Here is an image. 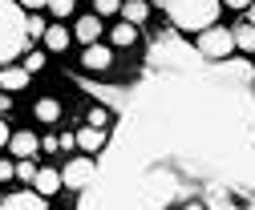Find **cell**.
<instances>
[{"instance_id":"cell-1","label":"cell","mask_w":255,"mask_h":210,"mask_svg":"<svg viewBox=\"0 0 255 210\" xmlns=\"http://www.w3.org/2000/svg\"><path fill=\"white\" fill-rule=\"evenodd\" d=\"M199 49L178 61L150 53L162 69L126 101V122L106 138V162L81 210H162L186 198V174L215 190H255V93L247 61H215L199 69Z\"/></svg>"},{"instance_id":"cell-2","label":"cell","mask_w":255,"mask_h":210,"mask_svg":"<svg viewBox=\"0 0 255 210\" xmlns=\"http://www.w3.org/2000/svg\"><path fill=\"white\" fill-rule=\"evenodd\" d=\"M162 8L178 33H203L219 20L223 0H162Z\"/></svg>"},{"instance_id":"cell-3","label":"cell","mask_w":255,"mask_h":210,"mask_svg":"<svg viewBox=\"0 0 255 210\" xmlns=\"http://www.w3.org/2000/svg\"><path fill=\"white\" fill-rule=\"evenodd\" d=\"M24 8L16 0H0V61H12L20 57V49L28 45V33H24Z\"/></svg>"},{"instance_id":"cell-4","label":"cell","mask_w":255,"mask_h":210,"mask_svg":"<svg viewBox=\"0 0 255 210\" xmlns=\"http://www.w3.org/2000/svg\"><path fill=\"white\" fill-rule=\"evenodd\" d=\"M199 57L203 61H227V57L235 53V33L231 28H219V24H211V28H203L199 33Z\"/></svg>"},{"instance_id":"cell-5","label":"cell","mask_w":255,"mask_h":210,"mask_svg":"<svg viewBox=\"0 0 255 210\" xmlns=\"http://www.w3.org/2000/svg\"><path fill=\"white\" fill-rule=\"evenodd\" d=\"M93 178H98V162H93V158H73V162H65V170H61V186L89 190Z\"/></svg>"},{"instance_id":"cell-6","label":"cell","mask_w":255,"mask_h":210,"mask_svg":"<svg viewBox=\"0 0 255 210\" xmlns=\"http://www.w3.org/2000/svg\"><path fill=\"white\" fill-rule=\"evenodd\" d=\"M0 210H49V202H45V194L16 190V194H8L4 202H0Z\"/></svg>"},{"instance_id":"cell-7","label":"cell","mask_w":255,"mask_h":210,"mask_svg":"<svg viewBox=\"0 0 255 210\" xmlns=\"http://www.w3.org/2000/svg\"><path fill=\"white\" fill-rule=\"evenodd\" d=\"M81 65H85L89 73H106V69L114 65V53H110L106 45H98V41H93V45H85V57H81Z\"/></svg>"},{"instance_id":"cell-8","label":"cell","mask_w":255,"mask_h":210,"mask_svg":"<svg viewBox=\"0 0 255 210\" xmlns=\"http://www.w3.org/2000/svg\"><path fill=\"white\" fill-rule=\"evenodd\" d=\"M8 149H12L16 158H33L37 149H41V138H37V134H28V130H20V134L8 138Z\"/></svg>"},{"instance_id":"cell-9","label":"cell","mask_w":255,"mask_h":210,"mask_svg":"<svg viewBox=\"0 0 255 210\" xmlns=\"http://www.w3.org/2000/svg\"><path fill=\"white\" fill-rule=\"evenodd\" d=\"M28 85V69L24 65H4L0 69V89H8V93H16V89Z\"/></svg>"},{"instance_id":"cell-10","label":"cell","mask_w":255,"mask_h":210,"mask_svg":"<svg viewBox=\"0 0 255 210\" xmlns=\"http://www.w3.org/2000/svg\"><path fill=\"white\" fill-rule=\"evenodd\" d=\"M102 28H106V24H102V16L93 12V16H81V20H77V28H73V33H77V41H85V45H93V41L102 37Z\"/></svg>"},{"instance_id":"cell-11","label":"cell","mask_w":255,"mask_h":210,"mask_svg":"<svg viewBox=\"0 0 255 210\" xmlns=\"http://www.w3.org/2000/svg\"><path fill=\"white\" fill-rule=\"evenodd\" d=\"M77 145L85 149V154H98V149L106 145V130H102V126H85V130L77 134Z\"/></svg>"},{"instance_id":"cell-12","label":"cell","mask_w":255,"mask_h":210,"mask_svg":"<svg viewBox=\"0 0 255 210\" xmlns=\"http://www.w3.org/2000/svg\"><path fill=\"white\" fill-rule=\"evenodd\" d=\"M33 186H37V194H57L61 190V170H37V178H33Z\"/></svg>"},{"instance_id":"cell-13","label":"cell","mask_w":255,"mask_h":210,"mask_svg":"<svg viewBox=\"0 0 255 210\" xmlns=\"http://www.w3.org/2000/svg\"><path fill=\"white\" fill-rule=\"evenodd\" d=\"M122 16H126V24H146L150 4L146 0H122Z\"/></svg>"},{"instance_id":"cell-14","label":"cell","mask_w":255,"mask_h":210,"mask_svg":"<svg viewBox=\"0 0 255 210\" xmlns=\"http://www.w3.org/2000/svg\"><path fill=\"white\" fill-rule=\"evenodd\" d=\"M45 45H49L53 53H65V49H69V28H65V24H49V28H45Z\"/></svg>"},{"instance_id":"cell-15","label":"cell","mask_w":255,"mask_h":210,"mask_svg":"<svg viewBox=\"0 0 255 210\" xmlns=\"http://www.w3.org/2000/svg\"><path fill=\"white\" fill-rule=\"evenodd\" d=\"M235 49H243V53H255V24H251V20L235 28Z\"/></svg>"},{"instance_id":"cell-16","label":"cell","mask_w":255,"mask_h":210,"mask_svg":"<svg viewBox=\"0 0 255 210\" xmlns=\"http://www.w3.org/2000/svg\"><path fill=\"white\" fill-rule=\"evenodd\" d=\"M110 41H114V45H122V49H126V45H134V41H138V24H126V20H122L114 33H110Z\"/></svg>"},{"instance_id":"cell-17","label":"cell","mask_w":255,"mask_h":210,"mask_svg":"<svg viewBox=\"0 0 255 210\" xmlns=\"http://www.w3.org/2000/svg\"><path fill=\"white\" fill-rule=\"evenodd\" d=\"M37 117H41V122H57V117H61V105H57L53 97H41V101H37Z\"/></svg>"},{"instance_id":"cell-18","label":"cell","mask_w":255,"mask_h":210,"mask_svg":"<svg viewBox=\"0 0 255 210\" xmlns=\"http://www.w3.org/2000/svg\"><path fill=\"white\" fill-rule=\"evenodd\" d=\"M73 4H77V0H49L45 8H49L57 20H65V16H73Z\"/></svg>"},{"instance_id":"cell-19","label":"cell","mask_w":255,"mask_h":210,"mask_svg":"<svg viewBox=\"0 0 255 210\" xmlns=\"http://www.w3.org/2000/svg\"><path fill=\"white\" fill-rule=\"evenodd\" d=\"M45 28H49V24H45L41 16H33V12L24 16V33H28V41H33V37H45Z\"/></svg>"},{"instance_id":"cell-20","label":"cell","mask_w":255,"mask_h":210,"mask_svg":"<svg viewBox=\"0 0 255 210\" xmlns=\"http://www.w3.org/2000/svg\"><path fill=\"white\" fill-rule=\"evenodd\" d=\"M16 178H20V182H33V178H37L33 158H20V162H16Z\"/></svg>"},{"instance_id":"cell-21","label":"cell","mask_w":255,"mask_h":210,"mask_svg":"<svg viewBox=\"0 0 255 210\" xmlns=\"http://www.w3.org/2000/svg\"><path fill=\"white\" fill-rule=\"evenodd\" d=\"M93 8H98V16H114L122 12V0H93Z\"/></svg>"},{"instance_id":"cell-22","label":"cell","mask_w":255,"mask_h":210,"mask_svg":"<svg viewBox=\"0 0 255 210\" xmlns=\"http://www.w3.org/2000/svg\"><path fill=\"white\" fill-rule=\"evenodd\" d=\"M24 69H28V73H41V69H45V53H28V57H24Z\"/></svg>"},{"instance_id":"cell-23","label":"cell","mask_w":255,"mask_h":210,"mask_svg":"<svg viewBox=\"0 0 255 210\" xmlns=\"http://www.w3.org/2000/svg\"><path fill=\"white\" fill-rule=\"evenodd\" d=\"M106 122H110V109L93 105V113H89V126H106Z\"/></svg>"},{"instance_id":"cell-24","label":"cell","mask_w":255,"mask_h":210,"mask_svg":"<svg viewBox=\"0 0 255 210\" xmlns=\"http://www.w3.org/2000/svg\"><path fill=\"white\" fill-rule=\"evenodd\" d=\"M8 178H16V162H0V182H8Z\"/></svg>"},{"instance_id":"cell-25","label":"cell","mask_w":255,"mask_h":210,"mask_svg":"<svg viewBox=\"0 0 255 210\" xmlns=\"http://www.w3.org/2000/svg\"><path fill=\"white\" fill-rule=\"evenodd\" d=\"M16 4H20L24 12H37V8H45V4H49V0H16Z\"/></svg>"},{"instance_id":"cell-26","label":"cell","mask_w":255,"mask_h":210,"mask_svg":"<svg viewBox=\"0 0 255 210\" xmlns=\"http://www.w3.org/2000/svg\"><path fill=\"white\" fill-rule=\"evenodd\" d=\"M73 145H77V138H73V134H65V138H57V149H73Z\"/></svg>"},{"instance_id":"cell-27","label":"cell","mask_w":255,"mask_h":210,"mask_svg":"<svg viewBox=\"0 0 255 210\" xmlns=\"http://www.w3.org/2000/svg\"><path fill=\"white\" fill-rule=\"evenodd\" d=\"M8 138H12V134H8V126H4V122H0V149H4V145H8Z\"/></svg>"},{"instance_id":"cell-28","label":"cell","mask_w":255,"mask_h":210,"mask_svg":"<svg viewBox=\"0 0 255 210\" xmlns=\"http://www.w3.org/2000/svg\"><path fill=\"white\" fill-rule=\"evenodd\" d=\"M8 109H12V97H8V93H0V113H8Z\"/></svg>"},{"instance_id":"cell-29","label":"cell","mask_w":255,"mask_h":210,"mask_svg":"<svg viewBox=\"0 0 255 210\" xmlns=\"http://www.w3.org/2000/svg\"><path fill=\"white\" fill-rule=\"evenodd\" d=\"M223 4H227V8H247L251 0H223Z\"/></svg>"},{"instance_id":"cell-30","label":"cell","mask_w":255,"mask_h":210,"mask_svg":"<svg viewBox=\"0 0 255 210\" xmlns=\"http://www.w3.org/2000/svg\"><path fill=\"white\" fill-rule=\"evenodd\" d=\"M182 210H207V202H182Z\"/></svg>"},{"instance_id":"cell-31","label":"cell","mask_w":255,"mask_h":210,"mask_svg":"<svg viewBox=\"0 0 255 210\" xmlns=\"http://www.w3.org/2000/svg\"><path fill=\"white\" fill-rule=\"evenodd\" d=\"M247 20L255 24V0H251V4H247Z\"/></svg>"},{"instance_id":"cell-32","label":"cell","mask_w":255,"mask_h":210,"mask_svg":"<svg viewBox=\"0 0 255 210\" xmlns=\"http://www.w3.org/2000/svg\"><path fill=\"white\" fill-rule=\"evenodd\" d=\"M243 210H255V198H251V202H247V206H243Z\"/></svg>"}]
</instances>
